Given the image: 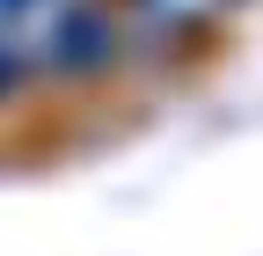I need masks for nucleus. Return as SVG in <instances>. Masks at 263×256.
<instances>
[{"label": "nucleus", "instance_id": "f257e3e1", "mask_svg": "<svg viewBox=\"0 0 263 256\" xmlns=\"http://www.w3.org/2000/svg\"><path fill=\"white\" fill-rule=\"evenodd\" d=\"M117 59V29L95 0H66L51 15V66L59 74H103Z\"/></svg>", "mask_w": 263, "mask_h": 256}, {"label": "nucleus", "instance_id": "7ed1b4c3", "mask_svg": "<svg viewBox=\"0 0 263 256\" xmlns=\"http://www.w3.org/2000/svg\"><path fill=\"white\" fill-rule=\"evenodd\" d=\"M15 74H22V51H15V44H0V95H8V81H15Z\"/></svg>", "mask_w": 263, "mask_h": 256}, {"label": "nucleus", "instance_id": "f03ea898", "mask_svg": "<svg viewBox=\"0 0 263 256\" xmlns=\"http://www.w3.org/2000/svg\"><path fill=\"white\" fill-rule=\"evenodd\" d=\"M37 15H51V0H0V29H22Z\"/></svg>", "mask_w": 263, "mask_h": 256}]
</instances>
